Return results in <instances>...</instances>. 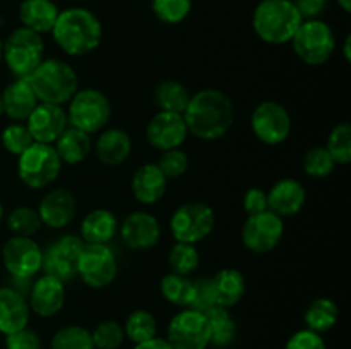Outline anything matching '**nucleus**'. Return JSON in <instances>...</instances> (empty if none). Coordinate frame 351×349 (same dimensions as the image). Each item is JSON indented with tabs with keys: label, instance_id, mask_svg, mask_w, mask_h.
<instances>
[{
	"label": "nucleus",
	"instance_id": "f257e3e1",
	"mask_svg": "<svg viewBox=\"0 0 351 349\" xmlns=\"http://www.w3.org/2000/svg\"><path fill=\"white\" fill-rule=\"evenodd\" d=\"M182 115L189 133L202 140H216L232 129L235 108L232 99L219 89H202L191 96Z\"/></svg>",
	"mask_w": 351,
	"mask_h": 349
},
{
	"label": "nucleus",
	"instance_id": "f03ea898",
	"mask_svg": "<svg viewBox=\"0 0 351 349\" xmlns=\"http://www.w3.org/2000/svg\"><path fill=\"white\" fill-rule=\"evenodd\" d=\"M51 36L67 55L84 57L99 47L103 27L91 10L84 7H69L58 14Z\"/></svg>",
	"mask_w": 351,
	"mask_h": 349
},
{
	"label": "nucleus",
	"instance_id": "7ed1b4c3",
	"mask_svg": "<svg viewBox=\"0 0 351 349\" xmlns=\"http://www.w3.org/2000/svg\"><path fill=\"white\" fill-rule=\"evenodd\" d=\"M302 21L291 0H261L254 10L252 27L264 43L283 44L290 43Z\"/></svg>",
	"mask_w": 351,
	"mask_h": 349
},
{
	"label": "nucleus",
	"instance_id": "20e7f679",
	"mask_svg": "<svg viewBox=\"0 0 351 349\" xmlns=\"http://www.w3.org/2000/svg\"><path fill=\"white\" fill-rule=\"evenodd\" d=\"M26 79L40 103L62 106L71 101L72 96L79 91L75 70L58 58L43 60Z\"/></svg>",
	"mask_w": 351,
	"mask_h": 349
},
{
	"label": "nucleus",
	"instance_id": "39448f33",
	"mask_svg": "<svg viewBox=\"0 0 351 349\" xmlns=\"http://www.w3.org/2000/svg\"><path fill=\"white\" fill-rule=\"evenodd\" d=\"M45 43L41 34L17 27L3 41L2 60L16 77H29L31 72L45 60Z\"/></svg>",
	"mask_w": 351,
	"mask_h": 349
},
{
	"label": "nucleus",
	"instance_id": "423d86ee",
	"mask_svg": "<svg viewBox=\"0 0 351 349\" xmlns=\"http://www.w3.org/2000/svg\"><path fill=\"white\" fill-rule=\"evenodd\" d=\"M17 157V174L29 188L48 187L60 174L62 161L51 144L33 142Z\"/></svg>",
	"mask_w": 351,
	"mask_h": 349
},
{
	"label": "nucleus",
	"instance_id": "0eeeda50",
	"mask_svg": "<svg viewBox=\"0 0 351 349\" xmlns=\"http://www.w3.org/2000/svg\"><path fill=\"white\" fill-rule=\"evenodd\" d=\"M290 43L302 62L307 65H322L331 58L336 48V38L328 23L307 19L302 21Z\"/></svg>",
	"mask_w": 351,
	"mask_h": 349
},
{
	"label": "nucleus",
	"instance_id": "6e6552de",
	"mask_svg": "<svg viewBox=\"0 0 351 349\" xmlns=\"http://www.w3.org/2000/svg\"><path fill=\"white\" fill-rule=\"evenodd\" d=\"M69 125L86 133H96L106 127L112 116V105L108 98L98 89H82L69 101Z\"/></svg>",
	"mask_w": 351,
	"mask_h": 349
},
{
	"label": "nucleus",
	"instance_id": "1a4fd4ad",
	"mask_svg": "<svg viewBox=\"0 0 351 349\" xmlns=\"http://www.w3.org/2000/svg\"><path fill=\"white\" fill-rule=\"evenodd\" d=\"M215 211L204 202H187L173 212L170 221L171 235L180 243H197L211 235Z\"/></svg>",
	"mask_w": 351,
	"mask_h": 349
},
{
	"label": "nucleus",
	"instance_id": "9d476101",
	"mask_svg": "<svg viewBox=\"0 0 351 349\" xmlns=\"http://www.w3.org/2000/svg\"><path fill=\"white\" fill-rule=\"evenodd\" d=\"M119 272V263L113 250L108 245L84 243L77 259V276L86 286L101 289L113 283Z\"/></svg>",
	"mask_w": 351,
	"mask_h": 349
},
{
	"label": "nucleus",
	"instance_id": "9b49d317",
	"mask_svg": "<svg viewBox=\"0 0 351 349\" xmlns=\"http://www.w3.org/2000/svg\"><path fill=\"white\" fill-rule=\"evenodd\" d=\"M165 339L173 349H208V318L201 311L185 308L170 320Z\"/></svg>",
	"mask_w": 351,
	"mask_h": 349
},
{
	"label": "nucleus",
	"instance_id": "f8f14e48",
	"mask_svg": "<svg viewBox=\"0 0 351 349\" xmlns=\"http://www.w3.org/2000/svg\"><path fill=\"white\" fill-rule=\"evenodd\" d=\"M252 132L261 142L278 146L285 142L291 132V118L288 109L276 101H263L250 116Z\"/></svg>",
	"mask_w": 351,
	"mask_h": 349
},
{
	"label": "nucleus",
	"instance_id": "ddd939ff",
	"mask_svg": "<svg viewBox=\"0 0 351 349\" xmlns=\"http://www.w3.org/2000/svg\"><path fill=\"white\" fill-rule=\"evenodd\" d=\"M2 262L14 279H31L41 270L43 250L33 238L12 236L2 248Z\"/></svg>",
	"mask_w": 351,
	"mask_h": 349
},
{
	"label": "nucleus",
	"instance_id": "4468645a",
	"mask_svg": "<svg viewBox=\"0 0 351 349\" xmlns=\"http://www.w3.org/2000/svg\"><path fill=\"white\" fill-rule=\"evenodd\" d=\"M84 248L81 236L64 235L43 250L41 269L45 274L57 277L62 283L77 276V259Z\"/></svg>",
	"mask_w": 351,
	"mask_h": 349
},
{
	"label": "nucleus",
	"instance_id": "2eb2a0df",
	"mask_svg": "<svg viewBox=\"0 0 351 349\" xmlns=\"http://www.w3.org/2000/svg\"><path fill=\"white\" fill-rule=\"evenodd\" d=\"M285 233L283 218L271 212L269 209L261 214L247 218L242 228V242L250 252L267 253L278 246Z\"/></svg>",
	"mask_w": 351,
	"mask_h": 349
},
{
	"label": "nucleus",
	"instance_id": "dca6fc26",
	"mask_svg": "<svg viewBox=\"0 0 351 349\" xmlns=\"http://www.w3.org/2000/svg\"><path fill=\"white\" fill-rule=\"evenodd\" d=\"M189 135L184 115L171 112H158L146 127V139L154 149H177Z\"/></svg>",
	"mask_w": 351,
	"mask_h": 349
},
{
	"label": "nucleus",
	"instance_id": "f3484780",
	"mask_svg": "<svg viewBox=\"0 0 351 349\" xmlns=\"http://www.w3.org/2000/svg\"><path fill=\"white\" fill-rule=\"evenodd\" d=\"M26 127L34 142L51 144L69 127L67 113L62 106L50 103H38L36 108L27 116Z\"/></svg>",
	"mask_w": 351,
	"mask_h": 349
},
{
	"label": "nucleus",
	"instance_id": "a211bd4d",
	"mask_svg": "<svg viewBox=\"0 0 351 349\" xmlns=\"http://www.w3.org/2000/svg\"><path fill=\"white\" fill-rule=\"evenodd\" d=\"M27 305L38 317L48 318L57 315L65 305L64 283L50 274H43L31 284Z\"/></svg>",
	"mask_w": 351,
	"mask_h": 349
},
{
	"label": "nucleus",
	"instance_id": "6ab92c4d",
	"mask_svg": "<svg viewBox=\"0 0 351 349\" xmlns=\"http://www.w3.org/2000/svg\"><path fill=\"white\" fill-rule=\"evenodd\" d=\"M123 243L132 250L153 248L161 236V228L153 214L144 211H136L127 216L119 226Z\"/></svg>",
	"mask_w": 351,
	"mask_h": 349
},
{
	"label": "nucleus",
	"instance_id": "aec40b11",
	"mask_svg": "<svg viewBox=\"0 0 351 349\" xmlns=\"http://www.w3.org/2000/svg\"><path fill=\"white\" fill-rule=\"evenodd\" d=\"M77 212V202L74 195L65 188H55L43 197L38 207L41 224L51 229H60L71 224Z\"/></svg>",
	"mask_w": 351,
	"mask_h": 349
},
{
	"label": "nucleus",
	"instance_id": "412c9836",
	"mask_svg": "<svg viewBox=\"0 0 351 349\" xmlns=\"http://www.w3.org/2000/svg\"><path fill=\"white\" fill-rule=\"evenodd\" d=\"M305 188L293 178H283L271 187L267 194V209L280 218L293 216L302 211L305 204Z\"/></svg>",
	"mask_w": 351,
	"mask_h": 349
},
{
	"label": "nucleus",
	"instance_id": "4be33fe9",
	"mask_svg": "<svg viewBox=\"0 0 351 349\" xmlns=\"http://www.w3.org/2000/svg\"><path fill=\"white\" fill-rule=\"evenodd\" d=\"M29 313V305L23 293L14 287H0V334L9 335L27 327Z\"/></svg>",
	"mask_w": 351,
	"mask_h": 349
},
{
	"label": "nucleus",
	"instance_id": "5701e85b",
	"mask_svg": "<svg viewBox=\"0 0 351 349\" xmlns=\"http://www.w3.org/2000/svg\"><path fill=\"white\" fill-rule=\"evenodd\" d=\"M168 178L165 177L160 166L154 163L143 164L139 170L134 173L132 181H130V188H132V195L136 197L137 202L144 205H153L163 198L165 192H167Z\"/></svg>",
	"mask_w": 351,
	"mask_h": 349
},
{
	"label": "nucleus",
	"instance_id": "b1692460",
	"mask_svg": "<svg viewBox=\"0 0 351 349\" xmlns=\"http://www.w3.org/2000/svg\"><path fill=\"white\" fill-rule=\"evenodd\" d=\"M2 94V105H3V115L9 118L16 120V122H23L27 120L31 115L38 101L36 94H34L33 88H31L29 81L26 77H17L16 81L10 82Z\"/></svg>",
	"mask_w": 351,
	"mask_h": 349
},
{
	"label": "nucleus",
	"instance_id": "393cba45",
	"mask_svg": "<svg viewBox=\"0 0 351 349\" xmlns=\"http://www.w3.org/2000/svg\"><path fill=\"white\" fill-rule=\"evenodd\" d=\"M119 233V219L108 209L88 212L81 222V238L84 243L108 245Z\"/></svg>",
	"mask_w": 351,
	"mask_h": 349
},
{
	"label": "nucleus",
	"instance_id": "a878e982",
	"mask_svg": "<svg viewBox=\"0 0 351 349\" xmlns=\"http://www.w3.org/2000/svg\"><path fill=\"white\" fill-rule=\"evenodd\" d=\"M58 14L60 10L53 0H23L19 5V19L23 27L38 34L51 33Z\"/></svg>",
	"mask_w": 351,
	"mask_h": 349
},
{
	"label": "nucleus",
	"instance_id": "bb28decb",
	"mask_svg": "<svg viewBox=\"0 0 351 349\" xmlns=\"http://www.w3.org/2000/svg\"><path fill=\"white\" fill-rule=\"evenodd\" d=\"M132 153V139L122 129H108L99 133L96 140L98 159L106 166H119Z\"/></svg>",
	"mask_w": 351,
	"mask_h": 349
},
{
	"label": "nucleus",
	"instance_id": "cd10ccee",
	"mask_svg": "<svg viewBox=\"0 0 351 349\" xmlns=\"http://www.w3.org/2000/svg\"><path fill=\"white\" fill-rule=\"evenodd\" d=\"M213 296L216 307L232 308L239 303L245 294V277L239 269H221L211 279Z\"/></svg>",
	"mask_w": 351,
	"mask_h": 349
},
{
	"label": "nucleus",
	"instance_id": "c85d7f7f",
	"mask_svg": "<svg viewBox=\"0 0 351 349\" xmlns=\"http://www.w3.org/2000/svg\"><path fill=\"white\" fill-rule=\"evenodd\" d=\"M53 144L58 157L65 164L82 163L89 156L93 147L91 135L71 125L60 133V137Z\"/></svg>",
	"mask_w": 351,
	"mask_h": 349
},
{
	"label": "nucleus",
	"instance_id": "c756f323",
	"mask_svg": "<svg viewBox=\"0 0 351 349\" xmlns=\"http://www.w3.org/2000/svg\"><path fill=\"white\" fill-rule=\"evenodd\" d=\"M204 315L209 324V346L219 349L232 346L237 339V324L228 308L215 307Z\"/></svg>",
	"mask_w": 351,
	"mask_h": 349
},
{
	"label": "nucleus",
	"instance_id": "7c9ffc66",
	"mask_svg": "<svg viewBox=\"0 0 351 349\" xmlns=\"http://www.w3.org/2000/svg\"><path fill=\"white\" fill-rule=\"evenodd\" d=\"M339 318V308L331 298H317L308 305L305 310L304 320L308 331H314L317 334L331 331Z\"/></svg>",
	"mask_w": 351,
	"mask_h": 349
},
{
	"label": "nucleus",
	"instance_id": "2f4dec72",
	"mask_svg": "<svg viewBox=\"0 0 351 349\" xmlns=\"http://www.w3.org/2000/svg\"><path fill=\"white\" fill-rule=\"evenodd\" d=\"M191 96L192 94L189 92V89L178 81H173V79L161 82L156 88V92H154V99H156L160 112L180 113V115L187 108Z\"/></svg>",
	"mask_w": 351,
	"mask_h": 349
},
{
	"label": "nucleus",
	"instance_id": "473e14b6",
	"mask_svg": "<svg viewBox=\"0 0 351 349\" xmlns=\"http://www.w3.org/2000/svg\"><path fill=\"white\" fill-rule=\"evenodd\" d=\"M160 289L168 303L175 305V307L189 308L192 300V293H194V281L189 279L187 276L170 272L161 279Z\"/></svg>",
	"mask_w": 351,
	"mask_h": 349
},
{
	"label": "nucleus",
	"instance_id": "72a5a7b5",
	"mask_svg": "<svg viewBox=\"0 0 351 349\" xmlns=\"http://www.w3.org/2000/svg\"><path fill=\"white\" fill-rule=\"evenodd\" d=\"M123 332H125V339H129L134 344L149 341L158 334L156 318L147 310L132 311L123 324Z\"/></svg>",
	"mask_w": 351,
	"mask_h": 349
},
{
	"label": "nucleus",
	"instance_id": "f704fd0d",
	"mask_svg": "<svg viewBox=\"0 0 351 349\" xmlns=\"http://www.w3.org/2000/svg\"><path fill=\"white\" fill-rule=\"evenodd\" d=\"M50 349H96L91 332L82 325H65L51 337Z\"/></svg>",
	"mask_w": 351,
	"mask_h": 349
},
{
	"label": "nucleus",
	"instance_id": "c9c22d12",
	"mask_svg": "<svg viewBox=\"0 0 351 349\" xmlns=\"http://www.w3.org/2000/svg\"><path fill=\"white\" fill-rule=\"evenodd\" d=\"M199 262H201V257L192 243L177 242L171 246L170 255H168V266L171 272L189 277L197 270Z\"/></svg>",
	"mask_w": 351,
	"mask_h": 349
},
{
	"label": "nucleus",
	"instance_id": "e433bc0d",
	"mask_svg": "<svg viewBox=\"0 0 351 349\" xmlns=\"http://www.w3.org/2000/svg\"><path fill=\"white\" fill-rule=\"evenodd\" d=\"M7 226L14 236H27L31 238L40 231L41 219L38 211L31 207H16L7 218Z\"/></svg>",
	"mask_w": 351,
	"mask_h": 349
},
{
	"label": "nucleus",
	"instance_id": "4c0bfd02",
	"mask_svg": "<svg viewBox=\"0 0 351 349\" xmlns=\"http://www.w3.org/2000/svg\"><path fill=\"white\" fill-rule=\"evenodd\" d=\"M336 164H350L351 161V125L339 123L331 130L326 146Z\"/></svg>",
	"mask_w": 351,
	"mask_h": 349
},
{
	"label": "nucleus",
	"instance_id": "58836bf2",
	"mask_svg": "<svg viewBox=\"0 0 351 349\" xmlns=\"http://www.w3.org/2000/svg\"><path fill=\"white\" fill-rule=\"evenodd\" d=\"M156 19L165 24H178L191 14L192 0H151Z\"/></svg>",
	"mask_w": 351,
	"mask_h": 349
},
{
	"label": "nucleus",
	"instance_id": "ea45409f",
	"mask_svg": "<svg viewBox=\"0 0 351 349\" xmlns=\"http://www.w3.org/2000/svg\"><path fill=\"white\" fill-rule=\"evenodd\" d=\"M336 163L322 146L312 147L304 156V171L312 178H326L335 171Z\"/></svg>",
	"mask_w": 351,
	"mask_h": 349
},
{
	"label": "nucleus",
	"instance_id": "a19ab883",
	"mask_svg": "<svg viewBox=\"0 0 351 349\" xmlns=\"http://www.w3.org/2000/svg\"><path fill=\"white\" fill-rule=\"evenodd\" d=\"M93 342L96 349H119L125 341L123 325L115 320H105L95 327L91 332Z\"/></svg>",
	"mask_w": 351,
	"mask_h": 349
},
{
	"label": "nucleus",
	"instance_id": "79ce46f5",
	"mask_svg": "<svg viewBox=\"0 0 351 349\" xmlns=\"http://www.w3.org/2000/svg\"><path fill=\"white\" fill-rule=\"evenodd\" d=\"M0 140H2V146L5 147L7 153L14 154V156H21L34 142L26 123L19 122L7 125L3 129Z\"/></svg>",
	"mask_w": 351,
	"mask_h": 349
},
{
	"label": "nucleus",
	"instance_id": "37998d69",
	"mask_svg": "<svg viewBox=\"0 0 351 349\" xmlns=\"http://www.w3.org/2000/svg\"><path fill=\"white\" fill-rule=\"evenodd\" d=\"M156 164L160 166V170L163 171V174L168 180L170 178H180L189 168V157L184 151L177 147V149L163 151V154H161L160 161Z\"/></svg>",
	"mask_w": 351,
	"mask_h": 349
},
{
	"label": "nucleus",
	"instance_id": "c03bdc74",
	"mask_svg": "<svg viewBox=\"0 0 351 349\" xmlns=\"http://www.w3.org/2000/svg\"><path fill=\"white\" fill-rule=\"evenodd\" d=\"M215 296H213V287H211V279L208 277H201V279L194 281V293H192V300L189 308L195 311H201L206 313L211 308H215Z\"/></svg>",
	"mask_w": 351,
	"mask_h": 349
},
{
	"label": "nucleus",
	"instance_id": "a18cd8bd",
	"mask_svg": "<svg viewBox=\"0 0 351 349\" xmlns=\"http://www.w3.org/2000/svg\"><path fill=\"white\" fill-rule=\"evenodd\" d=\"M285 349H328L326 342L321 334L308 328H302V331L295 332L290 339L287 341Z\"/></svg>",
	"mask_w": 351,
	"mask_h": 349
},
{
	"label": "nucleus",
	"instance_id": "49530a36",
	"mask_svg": "<svg viewBox=\"0 0 351 349\" xmlns=\"http://www.w3.org/2000/svg\"><path fill=\"white\" fill-rule=\"evenodd\" d=\"M5 349H41V339L36 332L24 327L5 335Z\"/></svg>",
	"mask_w": 351,
	"mask_h": 349
},
{
	"label": "nucleus",
	"instance_id": "de8ad7c7",
	"mask_svg": "<svg viewBox=\"0 0 351 349\" xmlns=\"http://www.w3.org/2000/svg\"><path fill=\"white\" fill-rule=\"evenodd\" d=\"M243 209L249 216L261 214V212L267 211V194L263 188L252 187L245 192L243 195Z\"/></svg>",
	"mask_w": 351,
	"mask_h": 349
},
{
	"label": "nucleus",
	"instance_id": "09e8293b",
	"mask_svg": "<svg viewBox=\"0 0 351 349\" xmlns=\"http://www.w3.org/2000/svg\"><path fill=\"white\" fill-rule=\"evenodd\" d=\"M297 7L298 14L302 16V19H319L322 12L328 7L329 0H291Z\"/></svg>",
	"mask_w": 351,
	"mask_h": 349
},
{
	"label": "nucleus",
	"instance_id": "8fccbe9b",
	"mask_svg": "<svg viewBox=\"0 0 351 349\" xmlns=\"http://www.w3.org/2000/svg\"><path fill=\"white\" fill-rule=\"evenodd\" d=\"M134 349H173L170 344H168L167 339L161 337H153L149 341L139 342V344H134Z\"/></svg>",
	"mask_w": 351,
	"mask_h": 349
},
{
	"label": "nucleus",
	"instance_id": "3c124183",
	"mask_svg": "<svg viewBox=\"0 0 351 349\" xmlns=\"http://www.w3.org/2000/svg\"><path fill=\"white\" fill-rule=\"evenodd\" d=\"M350 43H351V36L348 34V36L345 38V44H343V53H345V58L346 62L351 60V50H350Z\"/></svg>",
	"mask_w": 351,
	"mask_h": 349
},
{
	"label": "nucleus",
	"instance_id": "603ef678",
	"mask_svg": "<svg viewBox=\"0 0 351 349\" xmlns=\"http://www.w3.org/2000/svg\"><path fill=\"white\" fill-rule=\"evenodd\" d=\"M338 5L341 7L346 14L351 12V0H338Z\"/></svg>",
	"mask_w": 351,
	"mask_h": 349
},
{
	"label": "nucleus",
	"instance_id": "864d4df0",
	"mask_svg": "<svg viewBox=\"0 0 351 349\" xmlns=\"http://www.w3.org/2000/svg\"><path fill=\"white\" fill-rule=\"evenodd\" d=\"M3 115V105H2V94H0V116Z\"/></svg>",
	"mask_w": 351,
	"mask_h": 349
},
{
	"label": "nucleus",
	"instance_id": "5fc2aeb1",
	"mask_svg": "<svg viewBox=\"0 0 351 349\" xmlns=\"http://www.w3.org/2000/svg\"><path fill=\"white\" fill-rule=\"evenodd\" d=\"M2 51H3V41L0 40V62H2Z\"/></svg>",
	"mask_w": 351,
	"mask_h": 349
},
{
	"label": "nucleus",
	"instance_id": "6e6d98bb",
	"mask_svg": "<svg viewBox=\"0 0 351 349\" xmlns=\"http://www.w3.org/2000/svg\"><path fill=\"white\" fill-rule=\"evenodd\" d=\"M2 218H3V207L2 204H0V221H2Z\"/></svg>",
	"mask_w": 351,
	"mask_h": 349
}]
</instances>
